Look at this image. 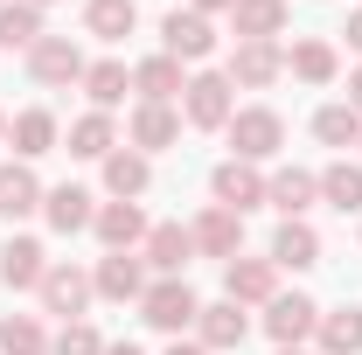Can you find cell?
<instances>
[{
  "label": "cell",
  "mask_w": 362,
  "mask_h": 355,
  "mask_svg": "<svg viewBox=\"0 0 362 355\" xmlns=\"http://www.w3.org/2000/svg\"><path fill=\"white\" fill-rule=\"evenodd\" d=\"M223 133H230V146H237V161L258 168V161H272V153L286 146V119H279L272 105H244V112H230Z\"/></svg>",
  "instance_id": "1"
},
{
  "label": "cell",
  "mask_w": 362,
  "mask_h": 355,
  "mask_svg": "<svg viewBox=\"0 0 362 355\" xmlns=\"http://www.w3.org/2000/svg\"><path fill=\"white\" fill-rule=\"evenodd\" d=\"M195 313H202V300H195L181 279H153V286L139 293V320H146V327H160V334L195 327Z\"/></svg>",
  "instance_id": "2"
},
{
  "label": "cell",
  "mask_w": 362,
  "mask_h": 355,
  "mask_svg": "<svg viewBox=\"0 0 362 355\" xmlns=\"http://www.w3.org/2000/svg\"><path fill=\"white\" fill-rule=\"evenodd\" d=\"M84 49L70 42V35H42V42L28 49V77H35V84L42 91H63V84H84Z\"/></svg>",
  "instance_id": "3"
},
{
  "label": "cell",
  "mask_w": 362,
  "mask_h": 355,
  "mask_svg": "<svg viewBox=\"0 0 362 355\" xmlns=\"http://www.w3.org/2000/svg\"><path fill=\"white\" fill-rule=\"evenodd\" d=\"M230 77L223 70H202V77H188V126H230V112H237V98H230Z\"/></svg>",
  "instance_id": "4"
},
{
  "label": "cell",
  "mask_w": 362,
  "mask_h": 355,
  "mask_svg": "<svg viewBox=\"0 0 362 355\" xmlns=\"http://www.w3.org/2000/svg\"><path fill=\"white\" fill-rule=\"evenodd\" d=\"M314 327H320V307L307 300V293H279V300L265 307V334L279 342V349H300Z\"/></svg>",
  "instance_id": "5"
},
{
  "label": "cell",
  "mask_w": 362,
  "mask_h": 355,
  "mask_svg": "<svg viewBox=\"0 0 362 355\" xmlns=\"http://www.w3.org/2000/svg\"><path fill=\"white\" fill-rule=\"evenodd\" d=\"M160 49H168L175 63H202V56L216 49V28H209V14H195V7L181 14V7H175V14L160 21Z\"/></svg>",
  "instance_id": "6"
},
{
  "label": "cell",
  "mask_w": 362,
  "mask_h": 355,
  "mask_svg": "<svg viewBox=\"0 0 362 355\" xmlns=\"http://www.w3.org/2000/svg\"><path fill=\"white\" fill-rule=\"evenodd\" d=\"M223 293L237 307H272V300H279V265H272V258H230Z\"/></svg>",
  "instance_id": "7"
},
{
  "label": "cell",
  "mask_w": 362,
  "mask_h": 355,
  "mask_svg": "<svg viewBox=\"0 0 362 355\" xmlns=\"http://www.w3.org/2000/svg\"><path fill=\"white\" fill-rule=\"evenodd\" d=\"M188 237H195V251H202V258H237V244H244V216L223 209V202H209L202 216L188 223Z\"/></svg>",
  "instance_id": "8"
},
{
  "label": "cell",
  "mask_w": 362,
  "mask_h": 355,
  "mask_svg": "<svg viewBox=\"0 0 362 355\" xmlns=\"http://www.w3.org/2000/svg\"><path fill=\"white\" fill-rule=\"evenodd\" d=\"M209 195H216L223 209H237V216H244V209H258V202H265V175H258L251 161H237V153H230L223 168L209 175Z\"/></svg>",
  "instance_id": "9"
},
{
  "label": "cell",
  "mask_w": 362,
  "mask_h": 355,
  "mask_svg": "<svg viewBox=\"0 0 362 355\" xmlns=\"http://www.w3.org/2000/svg\"><path fill=\"white\" fill-rule=\"evenodd\" d=\"M230 84H244V91H265L286 77V49L279 42H237V56H230V70H223Z\"/></svg>",
  "instance_id": "10"
},
{
  "label": "cell",
  "mask_w": 362,
  "mask_h": 355,
  "mask_svg": "<svg viewBox=\"0 0 362 355\" xmlns=\"http://www.w3.org/2000/svg\"><path fill=\"white\" fill-rule=\"evenodd\" d=\"M35 293H42V313L84 320V307H90V293H98V286H90V279H84L77 265H49V279L35 286Z\"/></svg>",
  "instance_id": "11"
},
{
  "label": "cell",
  "mask_w": 362,
  "mask_h": 355,
  "mask_svg": "<svg viewBox=\"0 0 362 355\" xmlns=\"http://www.w3.org/2000/svg\"><path fill=\"white\" fill-rule=\"evenodd\" d=\"M0 279H7L14 293H35L49 279V251L35 237H7V244H0Z\"/></svg>",
  "instance_id": "12"
},
{
  "label": "cell",
  "mask_w": 362,
  "mask_h": 355,
  "mask_svg": "<svg viewBox=\"0 0 362 355\" xmlns=\"http://www.w3.org/2000/svg\"><path fill=\"white\" fill-rule=\"evenodd\" d=\"M139 251H146V265L160 272V279H181V272H188V258H195V237H188L181 223H153Z\"/></svg>",
  "instance_id": "13"
},
{
  "label": "cell",
  "mask_w": 362,
  "mask_h": 355,
  "mask_svg": "<svg viewBox=\"0 0 362 355\" xmlns=\"http://www.w3.org/2000/svg\"><path fill=\"white\" fill-rule=\"evenodd\" d=\"M90 286H98L105 300H139V293H146V258H133V251H105L98 272H90Z\"/></svg>",
  "instance_id": "14"
},
{
  "label": "cell",
  "mask_w": 362,
  "mask_h": 355,
  "mask_svg": "<svg viewBox=\"0 0 362 355\" xmlns=\"http://www.w3.org/2000/svg\"><path fill=\"white\" fill-rule=\"evenodd\" d=\"M90 230L105 237V251H133V244H146V216H139V202H98Z\"/></svg>",
  "instance_id": "15"
},
{
  "label": "cell",
  "mask_w": 362,
  "mask_h": 355,
  "mask_svg": "<svg viewBox=\"0 0 362 355\" xmlns=\"http://www.w3.org/2000/svg\"><path fill=\"white\" fill-rule=\"evenodd\" d=\"M146 181H153L146 153H133V146H112V153H105V188H112V202H139Z\"/></svg>",
  "instance_id": "16"
},
{
  "label": "cell",
  "mask_w": 362,
  "mask_h": 355,
  "mask_svg": "<svg viewBox=\"0 0 362 355\" xmlns=\"http://www.w3.org/2000/svg\"><path fill=\"white\" fill-rule=\"evenodd\" d=\"M181 139V112L175 105H133V153H160Z\"/></svg>",
  "instance_id": "17"
},
{
  "label": "cell",
  "mask_w": 362,
  "mask_h": 355,
  "mask_svg": "<svg viewBox=\"0 0 362 355\" xmlns=\"http://www.w3.org/2000/svg\"><path fill=\"white\" fill-rule=\"evenodd\" d=\"M272 265L286 272H307V265H320V237H314V223H300V216H286L279 223V237H272Z\"/></svg>",
  "instance_id": "18"
},
{
  "label": "cell",
  "mask_w": 362,
  "mask_h": 355,
  "mask_svg": "<svg viewBox=\"0 0 362 355\" xmlns=\"http://www.w3.org/2000/svg\"><path fill=\"white\" fill-rule=\"evenodd\" d=\"M286 70H293L300 84H334V77H341V56H334V42L307 35V42H293V49H286Z\"/></svg>",
  "instance_id": "19"
},
{
  "label": "cell",
  "mask_w": 362,
  "mask_h": 355,
  "mask_svg": "<svg viewBox=\"0 0 362 355\" xmlns=\"http://www.w3.org/2000/svg\"><path fill=\"white\" fill-rule=\"evenodd\" d=\"M195 334H202V349H237V342L251 334V320H244L237 300H216V307L195 313Z\"/></svg>",
  "instance_id": "20"
},
{
  "label": "cell",
  "mask_w": 362,
  "mask_h": 355,
  "mask_svg": "<svg viewBox=\"0 0 362 355\" xmlns=\"http://www.w3.org/2000/svg\"><path fill=\"white\" fill-rule=\"evenodd\" d=\"M7 139H14L21 161H35V153H49V146L63 139V126H56V112L35 105V112H14V119H7Z\"/></svg>",
  "instance_id": "21"
},
{
  "label": "cell",
  "mask_w": 362,
  "mask_h": 355,
  "mask_svg": "<svg viewBox=\"0 0 362 355\" xmlns=\"http://www.w3.org/2000/svg\"><path fill=\"white\" fill-rule=\"evenodd\" d=\"M133 91H139V105H168L175 91H188V77H181V63H175V56L160 49V56H146V63L133 70Z\"/></svg>",
  "instance_id": "22"
},
{
  "label": "cell",
  "mask_w": 362,
  "mask_h": 355,
  "mask_svg": "<svg viewBox=\"0 0 362 355\" xmlns=\"http://www.w3.org/2000/svg\"><path fill=\"white\" fill-rule=\"evenodd\" d=\"M42 216H49V230H63V237H70V230H90V216H98V209H90V188H77V181L49 188V195H42Z\"/></svg>",
  "instance_id": "23"
},
{
  "label": "cell",
  "mask_w": 362,
  "mask_h": 355,
  "mask_svg": "<svg viewBox=\"0 0 362 355\" xmlns=\"http://www.w3.org/2000/svg\"><path fill=\"white\" fill-rule=\"evenodd\" d=\"M230 28H237V42H272L286 28V0H237L230 7Z\"/></svg>",
  "instance_id": "24"
},
{
  "label": "cell",
  "mask_w": 362,
  "mask_h": 355,
  "mask_svg": "<svg viewBox=\"0 0 362 355\" xmlns=\"http://www.w3.org/2000/svg\"><path fill=\"white\" fill-rule=\"evenodd\" d=\"M314 195H320V175H307V168H279V175L265 181V202H272V209H286V216H300Z\"/></svg>",
  "instance_id": "25"
},
{
  "label": "cell",
  "mask_w": 362,
  "mask_h": 355,
  "mask_svg": "<svg viewBox=\"0 0 362 355\" xmlns=\"http://www.w3.org/2000/svg\"><path fill=\"white\" fill-rule=\"evenodd\" d=\"M35 42H42V7L0 0V49H35Z\"/></svg>",
  "instance_id": "26"
},
{
  "label": "cell",
  "mask_w": 362,
  "mask_h": 355,
  "mask_svg": "<svg viewBox=\"0 0 362 355\" xmlns=\"http://www.w3.org/2000/svg\"><path fill=\"white\" fill-rule=\"evenodd\" d=\"M84 28L98 35V42H119V35H133V28H139V7H133V0H90V7H84Z\"/></svg>",
  "instance_id": "27"
},
{
  "label": "cell",
  "mask_w": 362,
  "mask_h": 355,
  "mask_svg": "<svg viewBox=\"0 0 362 355\" xmlns=\"http://www.w3.org/2000/svg\"><path fill=\"white\" fill-rule=\"evenodd\" d=\"M320 349L327 355H362V307H334V313H320Z\"/></svg>",
  "instance_id": "28"
},
{
  "label": "cell",
  "mask_w": 362,
  "mask_h": 355,
  "mask_svg": "<svg viewBox=\"0 0 362 355\" xmlns=\"http://www.w3.org/2000/svg\"><path fill=\"white\" fill-rule=\"evenodd\" d=\"M119 146V133H112V112H84L77 126H70V153L77 161H105Z\"/></svg>",
  "instance_id": "29"
},
{
  "label": "cell",
  "mask_w": 362,
  "mask_h": 355,
  "mask_svg": "<svg viewBox=\"0 0 362 355\" xmlns=\"http://www.w3.org/2000/svg\"><path fill=\"white\" fill-rule=\"evenodd\" d=\"M314 139L320 146H362V112L356 105H320L314 112Z\"/></svg>",
  "instance_id": "30"
},
{
  "label": "cell",
  "mask_w": 362,
  "mask_h": 355,
  "mask_svg": "<svg viewBox=\"0 0 362 355\" xmlns=\"http://www.w3.org/2000/svg\"><path fill=\"white\" fill-rule=\"evenodd\" d=\"M0 355H49V327L35 313H7L0 320Z\"/></svg>",
  "instance_id": "31"
},
{
  "label": "cell",
  "mask_w": 362,
  "mask_h": 355,
  "mask_svg": "<svg viewBox=\"0 0 362 355\" xmlns=\"http://www.w3.org/2000/svg\"><path fill=\"white\" fill-rule=\"evenodd\" d=\"M28 209H42V181L28 168H0V216H28Z\"/></svg>",
  "instance_id": "32"
},
{
  "label": "cell",
  "mask_w": 362,
  "mask_h": 355,
  "mask_svg": "<svg viewBox=\"0 0 362 355\" xmlns=\"http://www.w3.org/2000/svg\"><path fill=\"white\" fill-rule=\"evenodd\" d=\"M84 91H90L98 112H112V105L133 91V70H126V63H90V70H84Z\"/></svg>",
  "instance_id": "33"
},
{
  "label": "cell",
  "mask_w": 362,
  "mask_h": 355,
  "mask_svg": "<svg viewBox=\"0 0 362 355\" xmlns=\"http://www.w3.org/2000/svg\"><path fill=\"white\" fill-rule=\"evenodd\" d=\"M320 202H327V209H341V216H349V209H362V168L334 161V168L320 175Z\"/></svg>",
  "instance_id": "34"
},
{
  "label": "cell",
  "mask_w": 362,
  "mask_h": 355,
  "mask_svg": "<svg viewBox=\"0 0 362 355\" xmlns=\"http://www.w3.org/2000/svg\"><path fill=\"white\" fill-rule=\"evenodd\" d=\"M49 355H105V334L90 320H63V334L49 342Z\"/></svg>",
  "instance_id": "35"
},
{
  "label": "cell",
  "mask_w": 362,
  "mask_h": 355,
  "mask_svg": "<svg viewBox=\"0 0 362 355\" xmlns=\"http://www.w3.org/2000/svg\"><path fill=\"white\" fill-rule=\"evenodd\" d=\"M341 35H349V49H362V7L349 14V28H341Z\"/></svg>",
  "instance_id": "36"
},
{
  "label": "cell",
  "mask_w": 362,
  "mask_h": 355,
  "mask_svg": "<svg viewBox=\"0 0 362 355\" xmlns=\"http://www.w3.org/2000/svg\"><path fill=\"white\" fill-rule=\"evenodd\" d=\"M237 0H195V14H230Z\"/></svg>",
  "instance_id": "37"
},
{
  "label": "cell",
  "mask_w": 362,
  "mask_h": 355,
  "mask_svg": "<svg viewBox=\"0 0 362 355\" xmlns=\"http://www.w3.org/2000/svg\"><path fill=\"white\" fill-rule=\"evenodd\" d=\"M105 355H146L139 342H105Z\"/></svg>",
  "instance_id": "38"
},
{
  "label": "cell",
  "mask_w": 362,
  "mask_h": 355,
  "mask_svg": "<svg viewBox=\"0 0 362 355\" xmlns=\"http://www.w3.org/2000/svg\"><path fill=\"white\" fill-rule=\"evenodd\" d=\"M168 355H209V349H202V342H175Z\"/></svg>",
  "instance_id": "39"
},
{
  "label": "cell",
  "mask_w": 362,
  "mask_h": 355,
  "mask_svg": "<svg viewBox=\"0 0 362 355\" xmlns=\"http://www.w3.org/2000/svg\"><path fill=\"white\" fill-rule=\"evenodd\" d=\"M349 105H356V112H362V70H356V77H349Z\"/></svg>",
  "instance_id": "40"
},
{
  "label": "cell",
  "mask_w": 362,
  "mask_h": 355,
  "mask_svg": "<svg viewBox=\"0 0 362 355\" xmlns=\"http://www.w3.org/2000/svg\"><path fill=\"white\" fill-rule=\"evenodd\" d=\"M0 139H7V119H0Z\"/></svg>",
  "instance_id": "41"
},
{
  "label": "cell",
  "mask_w": 362,
  "mask_h": 355,
  "mask_svg": "<svg viewBox=\"0 0 362 355\" xmlns=\"http://www.w3.org/2000/svg\"><path fill=\"white\" fill-rule=\"evenodd\" d=\"M28 7H49V0H28Z\"/></svg>",
  "instance_id": "42"
},
{
  "label": "cell",
  "mask_w": 362,
  "mask_h": 355,
  "mask_svg": "<svg viewBox=\"0 0 362 355\" xmlns=\"http://www.w3.org/2000/svg\"><path fill=\"white\" fill-rule=\"evenodd\" d=\"M279 355H300V349H279Z\"/></svg>",
  "instance_id": "43"
}]
</instances>
